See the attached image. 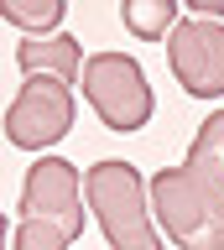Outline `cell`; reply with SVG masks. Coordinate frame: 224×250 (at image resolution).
I'll return each instance as SVG.
<instances>
[{
  "instance_id": "obj_7",
  "label": "cell",
  "mask_w": 224,
  "mask_h": 250,
  "mask_svg": "<svg viewBox=\"0 0 224 250\" xmlns=\"http://www.w3.org/2000/svg\"><path fill=\"white\" fill-rule=\"evenodd\" d=\"M183 167L193 172L198 193H204V198L214 203V214L224 219V109H219V115H208V120L198 125V136H193L188 162H183Z\"/></svg>"
},
{
  "instance_id": "obj_9",
  "label": "cell",
  "mask_w": 224,
  "mask_h": 250,
  "mask_svg": "<svg viewBox=\"0 0 224 250\" xmlns=\"http://www.w3.org/2000/svg\"><path fill=\"white\" fill-rule=\"evenodd\" d=\"M120 21H125L130 37L151 42V37H172L177 31L183 5H177V0H125V5H120Z\"/></svg>"
},
{
  "instance_id": "obj_3",
  "label": "cell",
  "mask_w": 224,
  "mask_h": 250,
  "mask_svg": "<svg viewBox=\"0 0 224 250\" xmlns=\"http://www.w3.org/2000/svg\"><path fill=\"white\" fill-rule=\"evenodd\" d=\"M151 208H157L162 229L172 234L183 250H224V219L214 214V203L198 193L188 167L151 172Z\"/></svg>"
},
{
  "instance_id": "obj_2",
  "label": "cell",
  "mask_w": 224,
  "mask_h": 250,
  "mask_svg": "<svg viewBox=\"0 0 224 250\" xmlns=\"http://www.w3.org/2000/svg\"><path fill=\"white\" fill-rule=\"evenodd\" d=\"M83 94H89V104L94 115L110 130H141L151 120V83H146L141 62L130 58V52H99V58L83 62Z\"/></svg>"
},
{
  "instance_id": "obj_10",
  "label": "cell",
  "mask_w": 224,
  "mask_h": 250,
  "mask_svg": "<svg viewBox=\"0 0 224 250\" xmlns=\"http://www.w3.org/2000/svg\"><path fill=\"white\" fill-rule=\"evenodd\" d=\"M5 21H11V26H21L26 37H37V31H42V37H52V31H58V21H63V0H37V5H16V0H11V5H5Z\"/></svg>"
},
{
  "instance_id": "obj_12",
  "label": "cell",
  "mask_w": 224,
  "mask_h": 250,
  "mask_svg": "<svg viewBox=\"0 0 224 250\" xmlns=\"http://www.w3.org/2000/svg\"><path fill=\"white\" fill-rule=\"evenodd\" d=\"M188 16H198V21H224V0H193Z\"/></svg>"
},
{
  "instance_id": "obj_6",
  "label": "cell",
  "mask_w": 224,
  "mask_h": 250,
  "mask_svg": "<svg viewBox=\"0 0 224 250\" xmlns=\"http://www.w3.org/2000/svg\"><path fill=\"white\" fill-rule=\"evenodd\" d=\"M83 177L79 167H68L63 156H42L32 172H26V188H21V219H37V224H58L68 240L83 234Z\"/></svg>"
},
{
  "instance_id": "obj_4",
  "label": "cell",
  "mask_w": 224,
  "mask_h": 250,
  "mask_svg": "<svg viewBox=\"0 0 224 250\" xmlns=\"http://www.w3.org/2000/svg\"><path fill=\"white\" fill-rule=\"evenodd\" d=\"M73 120H79L73 89H68L63 78L37 73V78H26V89L5 109V136L16 141V146H52V141H63L73 130Z\"/></svg>"
},
{
  "instance_id": "obj_11",
  "label": "cell",
  "mask_w": 224,
  "mask_h": 250,
  "mask_svg": "<svg viewBox=\"0 0 224 250\" xmlns=\"http://www.w3.org/2000/svg\"><path fill=\"white\" fill-rule=\"evenodd\" d=\"M68 240L58 224H37V219H21L16 224V250H68Z\"/></svg>"
},
{
  "instance_id": "obj_1",
  "label": "cell",
  "mask_w": 224,
  "mask_h": 250,
  "mask_svg": "<svg viewBox=\"0 0 224 250\" xmlns=\"http://www.w3.org/2000/svg\"><path fill=\"white\" fill-rule=\"evenodd\" d=\"M83 198L99 214V229L110 240V250H162L157 229H151V188L130 162H94L83 172Z\"/></svg>"
},
{
  "instance_id": "obj_5",
  "label": "cell",
  "mask_w": 224,
  "mask_h": 250,
  "mask_svg": "<svg viewBox=\"0 0 224 250\" xmlns=\"http://www.w3.org/2000/svg\"><path fill=\"white\" fill-rule=\"evenodd\" d=\"M167 62H172L183 94L193 99H219L224 94V21H198L183 16L167 37Z\"/></svg>"
},
{
  "instance_id": "obj_8",
  "label": "cell",
  "mask_w": 224,
  "mask_h": 250,
  "mask_svg": "<svg viewBox=\"0 0 224 250\" xmlns=\"http://www.w3.org/2000/svg\"><path fill=\"white\" fill-rule=\"evenodd\" d=\"M16 58H21V68H26V78L47 73V78H63V83L83 78V62H89L73 31H52V37H26Z\"/></svg>"
}]
</instances>
